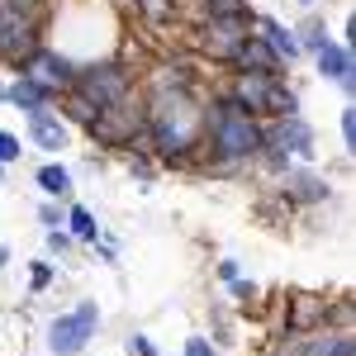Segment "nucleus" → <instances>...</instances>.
Returning <instances> with one entry per match:
<instances>
[{
	"mask_svg": "<svg viewBox=\"0 0 356 356\" xmlns=\"http://www.w3.org/2000/svg\"><path fill=\"white\" fill-rule=\"evenodd\" d=\"M29 134H33V143L43 147V152H62L67 147V124L57 119V114H29Z\"/></svg>",
	"mask_w": 356,
	"mask_h": 356,
	"instance_id": "f8f14e48",
	"label": "nucleus"
},
{
	"mask_svg": "<svg viewBox=\"0 0 356 356\" xmlns=\"http://www.w3.org/2000/svg\"><path fill=\"white\" fill-rule=\"evenodd\" d=\"M67 223H72V238H81V243H95V238H100V228H95V214H90L86 204H72Z\"/></svg>",
	"mask_w": 356,
	"mask_h": 356,
	"instance_id": "a211bd4d",
	"label": "nucleus"
},
{
	"mask_svg": "<svg viewBox=\"0 0 356 356\" xmlns=\"http://www.w3.org/2000/svg\"><path fill=\"white\" fill-rule=\"evenodd\" d=\"M19 152H24V147H19V138H15V134H5V129H0V166H10L15 157H19Z\"/></svg>",
	"mask_w": 356,
	"mask_h": 356,
	"instance_id": "412c9836",
	"label": "nucleus"
},
{
	"mask_svg": "<svg viewBox=\"0 0 356 356\" xmlns=\"http://www.w3.org/2000/svg\"><path fill=\"white\" fill-rule=\"evenodd\" d=\"M328 356H356L352 332H337V337H332V347H328Z\"/></svg>",
	"mask_w": 356,
	"mask_h": 356,
	"instance_id": "4be33fe9",
	"label": "nucleus"
},
{
	"mask_svg": "<svg viewBox=\"0 0 356 356\" xmlns=\"http://www.w3.org/2000/svg\"><path fill=\"white\" fill-rule=\"evenodd\" d=\"M200 129H204V114L195 110L191 95H166V100H157L152 114H147V138H152V147H157L162 157H171V162L195 147Z\"/></svg>",
	"mask_w": 356,
	"mask_h": 356,
	"instance_id": "f03ea898",
	"label": "nucleus"
},
{
	"mask_svg": "<svg viewBox=\"0 0 356 356\" xmlns=\"http://www.w3.org/2000/svg\"><path fill=\"white\" fill-rule=\"evenodd\" d=\"M342 143L356 147V110H342Z\"/></svg>",
	"mask_w": 356,
	"mask_h": 356,
	"instance_id": "5701e85b",
	"label": "nucleus"
},
{
	"mask_svg": "<svg viewBox=\"0 0 356 356\" xmlns=\"http://www.w3.org/2000/svg\"><path fill=\"white\" fill-rule=\"evenodd\" d=\"M233 67H238V72H261V76H280V57L271 53V43H266L261 33L243 38V48L233 53Z\"/></svg>",
	"mask_w": 356,
	"mask_h": 356,
	"instance_id": "9d476101",
	"label": "nucleus"
},
{
	"mask_svg": "<svg viewBox=\"0 0 356 356\" xmlns=\"http://www.w3.org/2000/svg\"><path fill=\"white\" fill-rule=\"evenodd\" d=\"M0 100H5V86H0Z\"/></svg>",
	"mask_w": 356,
	"mask_h": 356,
	"instance_id": "c756f323",
	"label": "nucleus"
},
{
	"mask_svg": "<svg viewBox=\"0 0 356 356\" xmlns=\"http://www.w3.org/2000/svg\"><path fill=\"white\" fill-rule=\"evenodd\" d=\"M72 86L81 90L95 110H114V105L129 100V86L134 81H129V72H124L119 62H90V67H81V72L72 76Z\"/></svg>",
	"mask_w": 356,
	"mask_h": 356,
	"instance_id": "20e7f679",
	"label": "nucleus"
},
{
	"mask_svg": "<svg viewBox=\"0 0 356 356\" xmlns=\"http://www.w3.org/2000/svg\"><path fill=\"white\" fill-rule=\"evenodd\" d=\"M38 43H33V24H29L24 5H15V0H0V57H15V62H24Z\"/></svg>",
	"mask_w": 356,
	"mask_h": 356,
	"instance_id": "6e6552de",
	"label": "nucleus"
},
{
	"mask_svg": "<svg viewBox=\"0 0 356 356\" xmlns=\"http://www.w3.org/2000/svg\"><path fill=\"white\" fill-rule=\"evenodd\" d=\"M0 176H5V166H0Z\"/></svg>",
	"mask_w": 356,
	"mask_h": 356,
	"instance_id": "2f4dec72",
	"label": "nucleus"
},
{
	"mask_svg": "<svg viewBox=\"0 0 356 356\" xmlns=\"http://www.w3.org/2000/svg\"><path fill=\"white\" fill-rule=\"evenodd\" d=\"M204 129H209V152H214L223 166L252 162V157L261 152V143H266L261 119H257V114H247L243 105H238V100H228V95L214 100V110L204 114Z\"/></svg>",
	"mask_w": 356,
	"mask_h": 356,
	"instance_id": "f257e3e1",
	"label": "nucleus"
},
{
	"mask_svg": "<svg viewBox=\"0 0 356 356\" xmlns=\"http://www.w3.org/2000/svg\"><path fill=\"white\" fill-rule=\"evenodd\" d=\"M228 285H233L238 300H257V285H247V280H228Z\"/></svg>",
	"mask_w": 356,
	"mask_h": 356,
	"instance_id": "cd10ccee",
	"label": "nucleus"
},
{
	"mask_svg": "<svg viewBox=\"0 0 356 356\" xmlns=\"http://www.w3.org/2000/svg\"><path fill=\"white\" fill-rule=\"evenodd\" d=\"M95 323H100L95 304H76L72 314L53 318V328H48V347H53V356H76V352H86V342L95 337Z\"/></svg>",
	"mask_w": 356,
	"mask_h": 356,
	"instance_id": "423d86ee",
	"label": "nucleus"
},
{
	"mask_svg": "<svg viewBox=\"0 0 356 356\" xmlns=\"http://www.w3.org/2000/svg\"><path fill=\"white\" fill-rule=\"evenodd\" d=\"M5 100H15L24 114H43V110H48V90H43V86H33L29 76H19V81L10 86V90H5Z\"/></svg>",
	"mask_w": 356,
	"mask_h": 356,
	"instance_id": "4468645a",
	"label": "nucleus"
},
{
	"mask_svg": "<svg viewBox=\"0 0 356 356\" xmlns=\"http://www.w3.org/2000/svg\"><path fill=\"white\" fill-rule=\"evenodd\" d=\"M38 191L53 195V200H67V195H72V171H67V166H57V162L38 166Z\"/></svg>",
	"mask_w": 356,
	"mask_h": 356,
	"instance_id": "2eb2a0df",
	"label": "nucleus"
},
{
	"mask_svg": "<svg viewBox=\"0 0 356 356\" xmlns=\"http://www.w3.org/2000/svg\"><path fill=\"white\" fill-rule=\"evenodd\" d=\"M19 67H24V76H29V81H33V86H43L48 95H62V90L72 86V76H76V67H72L67 57H57L53 48H33V53H29L24 62H19Z\"/></svg>",
	"mask_w": 356,
	"mask_h": 356,
	"instance_id": "0eeeda50",
	"label": "nucleus"
},
{
	"mask_svg": "<svg viewBox=\"0 0 356 356\" xmlns=\"http://www.w3.org/2000/svg\"><path fill=\"white\" fill-rule=\"evenodd\" d=\"M62 110L72 114L76 124H86V129H90V124L100 119V110H95V105L86 100V95H81V90H76V86H67V90H62Z\"/></svg>",
	"mask_w": 356,
	"mask_h": 356,
	"instance_id": "f3484780",
	"label": "nucleus"
},
{
	"mask_svg": "<svg viewBox=\"0 0 356 356\" xmlns=\"http://www.w3.org/2000/svg\"><path fill=\"white\" fill-rule=\"evenodd\" d=\"M290 191H295V200H304V204H318V200H328V181H318V176H309V171H290Z\"/></svg>",
	"mask_w": 356,
	"mask_h": 356,
	"instance_id": "dca6fc26",
	"label": "nucleus"
},
{
	"mask_svg": "<svg viewBox=\"0 0 356 356\" xmlns=\"http://www.w3.org/2000/svg\"><path fill=\"white\" fill-rule=\"evenodd\" d=\"M186 356H214V347H209L204 337H191V342H186Z\"/></svg>",
	"mask_w": 356,
	"mask_h": 356,
	"instance_id": "bb28decb",
	"label": "nucleus"
},
{
	"mask_svg": "<svg viewBox=\"0 0 356 356\" xmlns=\"http://www.w3.org/2000/svg\"><path fill=\"white\" fill-rule=\"evenodd\" d=\"M53 280V261H33V290H43Z\"/></svg>",
	"mask_w": 356,
	"mask_h": 356,
	"instance_id": "393cba45",
	"label": "nucleus"
},
{
	"mask_svg": "<svg viewBox=\"0 0 356 356\" xmlns=\"http://www.w3.org/2000/svg\"><path fill=\"white\" fill-rule=\"evenodd\" d=\"M129 347H134V356H157V347H152L143 332H138V337H129Z\"/></svg>",
	"mask_w": 356,
	"mask_h": 356,
	"instance_id": "a878e982",
	"label": "nucleus"
},
{
	"mask_svg": "<svg viewBox=\"0 0 356 356\" xmlns=\"http://www.w3.org/2000/svg\"><path fill=\"white\" fill-rule=\"evenodd\" d=\"M5 261H10V247H5V243H0V266H5Z\"/></svg>",
	"mask_w": 356,
	"mask_h": 356,
	"instance_id": "c85d7f7f",
	"label": "nucleus"
},
{
	"mask_svg": "<svg viewBox=\"0 0 356 356\" xmlns=\"http://www.w3.org/2000/svg\"><path fill=\"white\" fill-rule=\"evenodd\" d=\"M261 38L271 43V53L280 57V62H295V57L304 53V48H300V33H295V29H285L280 19H261Z\"/></svg>",
	"mask_w": 356,
	"mask_h": 356,
	"instance_id": "ddd939ff",
	"label": "nucleus"
},
{
	"mask_svg": "<svg viewBox=\"0 0 356 356\" xmlns=\"http://www.w3.org/2000/svg\"><path fill=\"white\" fill-rule=\"evenodd\" d=\"M138 10L152 19V24H162V19H171V0H138Z\"/></svg>",
	"mask_w": 356,
	"mask_h": 356,
	"instance_id": "6ab92c4d",
	"label": "nucleus"
},
{
	"mask_svg": "<svg viewBox=\"0 0 356 356\" xmlns=\"http://www.w3.org/2000/svg\"><path fill=\"white\" fill-rule=\"evenodd\" d=\"M318 72H323L328 81H337L342 90H352V86H356L352 48H347V43H323V48H318Z\"/></svg>",
	"mask_w": 356,
	"mask_h": 356,
	"instance_id": "9b49d317",
	"label": "nucleus"
},
{
	"mask_svg": "<svg viewBox=\"0 0 356 356\" xmlns=\"http://www.w3.org/2000/svg\"><path fill=\"white\" fill-rule=\"evenodd\" d=\"M247 0H204V15L214 19V15H243Z\"/></svg>",
	"mask_w": 356,
	"mask_h": 356,
	"instance_id": "aec40b11",
	"label": "nucleus"
},
{
	"mask_svg": "<svg viewBox=\"0 0 356 356\" xmlns=\"http://www.w3.org/2000/svg\"><path fill=\"white\" fill-rule=\"evenodd\" d=\"M228 100H238L257 119H290L295 114V95L280 86V76H261V72H238Z\"/></svg>",
	"mask_w": 356,
	"mask_h": 356,
	"instance_id": "7ed1b4c3",
	"label": "nucleus"
},
{
	"mask_svg": "<svg viewBox=\"0 0 356 356\" xmlns=\"http://www.w3.org/2000/svg\"><path fill=\"white\" fill-rule=\"evenodd\" d=\"M257 29H252V15H214V19H204L200 29V48L209 57H219V62H233V53L243 48V38H252Z\"/></svg>",
	"mask_w": 356,
	"mask_h": 356,
	"instance_id": "39448f33",
	"label": "nucleus"
},
{
	"mask_svg": "<svg viewBox=\"0 0 356 356\" xmlns=\"http://www.w3.org/2000/svg\"><path fill=\"white\" fill-rule=\"evenodd\" d=\"M285 323H290V332H300V337L328 328V300H318V295H295L290 309H285Z\"/></svg>",
	"mask_w": 356,
	"mask_h": 356,
	"instance_id": "1a4fd4ad",
	"label": "nucleus"
},
{
	"mask_svg": "<svg viewBox=\"0 0 356 356\" xmlns=\"http://www.w3.org/2000/svg\"><path fill=\"white\" fill-rule=\"evenodd\" d=\"M300 5H314V0H300Z\"/></svg>",
	"mask_w": 356,
	"mask_h": 356,
	"instance_id": "7c9ffc66",
	"label": "nucleus"
},
{
	"mask_svg": "<svg viewBox=\"0 0 356 356\" xmlns=\"http://www.w3.org/2000/svg\"><path fill=\"white\" fill-rule=\"evenodd\" d=\"M48 252H62V257H67V252H72V233H48Z\"/></svg>",
	"mask_w": 356,
	"mask_h": 356,
	"instance_id": "b1692460",
	"label": "nucleus"
}]
</instances>
